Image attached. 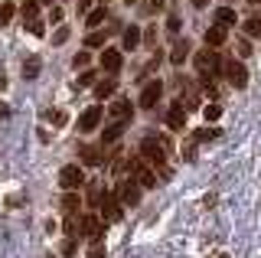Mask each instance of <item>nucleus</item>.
Here are the masks:
<instances>
[{
  "instance_id": "1",
  "label": "nucleus",
  "mask_w": 261,
  "mask_h": 258,
  "mask_svg": "<svg viewBox=\"0 0 261 258\" xmlns=\"http://www.w3.org/2000/svg\"><path fill=\"white\" fill-rule=\"evenodd\" d=\"M144 160V164H150V167H163V160H167V141L163 138H144L141 141V154H137Z\"/></svg>"
},
{
  "instance_id": "2",
  "label": "nucleus",
  "mask_w": 261,
  "mask_h": 258,
  "mask_svg": "<svg viewBox=\"0 0 261 258\" xmlns=\"http://www.w3.org/2000/svg\"><path fill=\"white\" fill-rule=\"evenodd\" d=\"M82 183H85V170H82L79 164H65L62 170H59V187L65 193H75Z\"/></svg>"
},
{
  "instance_id": "3",
  "label": "nucleus",
  "mask_w": 261,
  "mask_h": 258,
  "mask_svg": "<svg viewBox=\"0 0 261 258\" xmlns=\"http://www.w3.org/2000/svg\"><path fill=\"white\" fill-rule=\"evenodd\" d=\"M114 196L121 199V206H137L141 203V183L137 180H121L118 190H114Z\"/></svg>"
},
{
  "instance_id": "4",
  "label": "nucleus",
  "mask_w": 261,
  "mask_h": 258,
  "mask_svg": "<svg viewBox=\"0 0 261 258\" xmlns=\"http://www.w3.org/2000/svg\"><path fill=\"white\" fill-rule=\"evenodd\" d=\"M105 236V222L101 216H82V239H88L92 245H98Z\"/></svg>"
},
{
  "instance_id": "5",
  "label": "nucleus",
  "mask_w": 261,
  "mask_h": 258,
  "mask_svg": "<svg viewBox=\"0 0 261 258\" xmlns=\"http://www.w3.org/2000/svg\"><path fill=\"white\" fill-rule=\"evenodd\" d=\"M225 79H228L232 88H245L248 85V69H245L239 59H225Z\"/></svg>"
},
{
  "instance_id": "6",
  "label": "nucleus",
  "mask_w": 261,
  "mask_h": 258,
  "mask_svg": "<svg viewBox=\"0 0 261 258\" xmlns=\"http://www.w3.org/2000/svg\"><path fill=\"white\" fill-rule=\"evenodd\" d=\"M98 213H101V222H118L121 216H124V206H121V199L114 196V193H108L105 203L98 206Z\"/></svg>"
},
{
  "instance_id": "7",
  "label": "nucleus",
  "mask_w": 261,
  "mask_h": 258,
  "mask_svg": "<svg viewBox=\"0 0 261 258\" xmlns=\"http://www.w3.org/2000/svg\"><path fill=\"white\" fill-rule=\"evenodd\" d=\"M101 115H105L101 105H92V108H85V111L79 115V131H82V134H92L95 127L101 124Z\"/></svg>"
},
{
  "instance_id": "8",
  "label": "nucleus",
  "mask_w": 261,
  "mask_h": 258,
  "mask_svg": "<svg viewBox=\"0 0 261 258\" xmlns=\"http://www.w3.org/2000/svg\"><path fill=\"white\" fill-rule=\"evenodd\" d=\"M160 95H163V82H160V79L147 82V85H144V92H141V108L153 111V108H157V101H160Z\"/></svg>"
},
{
  "instance_id": "9",
  "label": "nucleus",
  "mask_w": 261,
  "mask_h": 258,
  "mask_svg": "<svg viewBox=\"0 0 261 258\" xmlns=\"http://www.w3.org/2000/svg\"><path fill=\"white\" fill-rule=\"evenodd\" d=\"M108 118L111 121H124V124H127V121L134 118V105H130L127 98H114L108 105Z\"/></svg>"
},
{
  "instance_id": "10",
  "label": "nucleus",
  "mask_w": 261,
  "mask_h": 258,
  "mask_svg": "<svg viewBox=\"0 0 261 258\" xmlns=\"http://www.w3.org/2000/svg\"><path fill=\"white\" fill-rule=\"evenodd\" d=\"M167 127H170V131H183V127H186V108H183V101H173V105H170Z\"/></svg>"
},
{
  "instance_id": "11",
  "label": "nucleus",
  "mask_w": 261,
  "mask_h": 258,
  "mask_svg": "<svg viewBox=\"0 0 261 258\" xmlns=\"http://www.w3.org/2000/svg\"><path fill=\"white\" fill-rule=\"evenodd\" d=\"M190 46H193L190 39H176V43H173V53H170V66H176V69L183 66V62L190 59Z\"/></svg>"
},
{
  "instance_id": "12",
  "label": "nucleus",
  "mask_w": 261,
  "mask_h": 258,
  "mask_svg": "<svg viewBox=\"0 0 261 258\" xmlns=\"http://www.w3.org/2000/svg\"><path fill=\"white\" fill-rule=\"evenodd\" d=\"M105 196H108V190H105V180H92V183H88V199H85L88 206H101Z\"/></svg>"
},
{
  "instance_id": "13",
  "label": "nucleus",
  "mask_w": 261,
  "mask_h": 258,
  "mask_svg": "<svg viewBox=\"0 0 261 258\" xmlns=\"http://www.w3.org/2000/svg\"><path fill=\"white\" fill-rule=\"evenodd\" d=\"M121 62H124V56L118 49H105L101 53V69L105 72H121Z\"/></svg>"
},
{
  "instance_id": "14",
  "label": "nucleus",
  "mask_w": 261,
  "mask_h": 258,
  "mask_svg": "<svg viewBox=\"0 0 261 258\" xmlns=\"http://www.w3.org/2000/svg\"><path fill=\"white\" fill-rule=\"evenodd\" d=\"M114 30H121L118 23H111L108 30H92V33L85 36V46H92V49H95V46H105V43H108V33H114Z\"/></svg>"
},
{
  "instance_id": "15",
  "label": "nucleus",
  "mask_w": 261,
  "mask_h": 258,
  "mask_svg": "<svg viewBox=\"0 0 261 258\" xmlns=\"http://www.w3.org/2000/svg\"><path fill=\"white\" fill-rule=\"evenodd\" d=\"M124 121H114V124H108V127H105V131H101V147H108V144H114V141H118L121 138V134H124Z\"/></svg>"
},
{
  "instance_id": "16",
  "label": "nucleus",
  "mask_w": 261,
  "mask_h": 258,
  "mask_svg": "<svg viewBox=\"0 0 261 258\" xmlns=\"http://www.w3.org/2000/svg\"><path fill=\"white\" fill-rule=\"evenodd\" d=\"M202 39H206V49H219V46H225V30L222 27H209Z\"/></svg>"
},
{
  "instance_id": "17",
  "label": "nucleus",
  "mask_w": 261,
  "mask_h": 258,
  "mask_svg": "<svg viewBox=\"0 0 261 258\" xmlns=\"http://www.w3.org/2000/svg\"><path fill=\"white\" fill-rule=\"evenodd\" d=\"M235 20H239V17H235L232 7H219V10H216V27L228 30V27H235Z\"/></svg>"
},
{
  "instance_id": "18",
  "label": "nucleus",
  "mask_w": 261,
  "mask_h": 258,
  "mask_svg": "<svg viewBox=\"0 0 261 258\" xmlns=\"http://www.w3.org/2000/svg\"><path fill=\"white\" fill-rule=\"evenodd\" d=\"M121 36H124V49H137V46L144 43V33H141L137 27H127V30H124Z\"/></svg>"
},
{
  "instance_id": "19",
  "label": "nucleus",
  "mask_w": 261,
  "mask_h": 258,
  "mask_svg": "<svg viewBox=\"0 0 261 258\" xmlns=\"http://www.w3.org/2000/svg\"><path fill=\"white\" fill-rule=\"evenodd\" d=\"M114 88H118L114 75H111V79H101V82L95 85V98H111V95H114Z\"/></svg>"
},
{
  "instance_id": "20",
  "label": "nucleus",
  "mask_w": 261,
  "mask_h": 258,
  "mask_svg": "<svg viewBox=\"0 0 261 258\" xmlns=\"http://www.w3.org/2000/svg\"><path fill=\"white\" fill-rule=\"evenodd\" d=\"M20 13H23V23H30V20H39V0H23Z\"/></svg>"
},
{
  "instance_id": "21",
  "label": "nucleus",
  "mask_w": 261,
  "mask_h": 258,
  "mask_svg": "<svg viewBox=\"0 0 261 258\" xmlns=\"http://www.w3.org/2000/svg\"><path fill=\"white\" fill-rule=\"evenodd\" d=\"M39 56H27V62H23V79H36L39 75Z\"/></svg>"
},
{
  "instance_id": "22",
  "label": "nucleus",
  "mask_w": 261,
  "mask_h": 258,
  "mask_svg": "<svg viewBox=\"0 0 261 258\" xmlns=\"http://www.w3.org/2000/svg\"><path fill=\"white\" fill-rule=\"evenodd\" d=\"M105 20H108V7L101 4V7H98V10H92V13H88V20H85V23H88V27H92V30H98V27H101Z\"/></svg>"
},
{
  "instance_id": "23",
  "label": "nucleus",
  "mask_w": 261,
  "mask_h": 258,
  "mask_svg": "<svg viewBox=\"0 0 261 258\" xmlns=\"http://www.w3.org/2000/svg\"><path fill=\"white\" fill-rule=\"evenodd\" d=\"M82 150V164H88V167H95V164H101V154H98V147H79Z\"/></svg>"
},
{
  "instance_id": "24",
  "label": "nucleus",
  "mask_w": 261,
  "mask_h": 258,
  "mask_svg": "<svg viewBox=\"0 0 261 258\" xmlns=\"http://www.w3.org/2000/svg\"><path fill=\"white\" fill-rule=\"evenodd\" d=\"M245 33H248V36H261V10L251 13V17L245 20Z\"/></svg>"
},
{
  "instance_id": "25",
  "label": "nucleus",
  "mask_w": 261,
  "mask_h": 258,
  "mask_svg": "<svg viewBox=\"0 0 261 258\" xmlns=\"http://www.w3.org/2000/svg\"><path fill=\"white\" fill-rule=\"evenodd\" d=\"M62 213L65 216L79 213V193H65V196H62Z\"/></svg>"
},
{
  "instance_id": "26",
  "label": "nucleus",
  "mask_w": 261,
  "mask_h": 258,
  "mask_svg": "<svg viewBox=\"0 0 261 258\" xmlns=\"http://www.w3.org/2000/svg\"><path fill=\"white\" fill-rule=\"evenodd\" d=\"M202 118H206V121H219V118H222V105H219V101L202 105Z\"/></svg>"
},
{
  "instance_id": "27",
  "label": "nucleus",
  "mask_w": 261,
  "mask_h": 258,
  "mask_svg": "<svg viewBox=\"0 0 261 258\" xmlns=\"http://www.w3.org/2000/svg\"><path fill=\"white\" fill-rule=\"evenodd\" d=\"M13 13H16V7L10 0H4V4H0V27H7V23L13 20Z\"/></svg>"
},
{
  "instance_id": "28",
  "label": "nucleus",
  "mask_w": 261,
  "mask_h": 258,
  "mask_svg": "<svg viewBox=\"0 0 261 258\" xmlns=\"http://www.w3.org/2000/svg\"><path fill=\"white\" fill-rule=\"evenodd\" d=\"M163 4H167V0H144V4H141V13H144V17H150V13H160Z\"/></svg>"
},
{
  "instance_id": "29",
  "label": "nucleus",
  "mask_w": 261,
  "mask_h": 258,
  "mask_svg": "<svg viewBox=\"0 0 261 258\" xmlns=\"http://www.w3.org/2000/svg\"><path fill=\"white\" fill-rule=\"evenodd\" d=\"M75 252H79V239H65V242H62V255L72 258Z\"/></svg>"
},
{
  "instance_id": "30",
  "label": "nucleus",
  "mask_w": 261,
  "mask_h": 258,
  "mask_svg": "<svg viewBox=\"0 0 261 258\" xmlns=\"http://www.w3.org/2000/svg\"><path fill=\"white\" fill-rule=\"evenodd\" d=\"M27 30H30V33H33V36H43V33H46V27H43V20H30V23H27Z\"/></svg>"
},
{
  "instance_id": "31",
  "label": "nucleus",
  "mask_w": 261,
  "mask_h": 258,
  "mask_svg": "<svg viewBox=\"0 0 261 258\" xmlns=\"http://www.w3.org/2000/svg\"><path fill=\"white\" fill-rule=\"evenodd\" d=\"M235 53H239V56H251V43H248V39H235Z\"/></svg>"
},
{
  "instance_id": "32",
  "label": "nucleus",
  "mask_w": 261,
  "mask_h": 258,
  "mask_svg": "<svg viewBox=\"0 0 261 258\" xmlns=\"http://www.w3.org/2000/svg\"><path fill=\"white\" fill-rule=\"evenodd\" d=\"M65 39H69V27H59V30H56V36H53V46H62Z\"/></svg>"
},
{
  "instance_id": "33",
  "label": "nucleus",
  "mask_w": 261,
  "mask_h": 258,
  "mask_svg": "<svg viewBox=\"0 0 261 258\" xmlns=\"http://www.w3.org/2000/svg\"><path fill=\"white\" fill-rule=\"evenodd\" d=\"M219 138V131H212V127H202V131H196V141H212Z\"/></svg>"
},
{
  "instance_id": "34",
  "label": "nucleus",
  "mask_w": 261,
  "mask_h": 258,
  "mask_svg": "<svg viewBox=\"0 0 261 258\" xmlns=\"http://www.w3.org/2000/svg\"><path fill=\"white\" fill-rule=\"evenodd\" d=\"M88 59H92L88 53H75V59H72V66H75V69H85V66H88Z\"/></svg>"
},
{
  "instance_id": "35",
  "label": "nucleus",
  "mask_w": 261,
  "mask_h": 258,
  "mask_svg": "<svg viewBox=\"0 0 261 258\" xmlns=\"http://www.w3.org/2000/svg\"><path fill=\"white\" fill-rule=\"evenodd\" d=\"M49 121H56L53 127H62V124H65V111H59V108H56V111H49Z\"/></svg>"
},
{
  "instance_id": "36",
  "label": "nucleus",
  "mask_w": 261,
  "mask_h": 258,
  "mask_svg": "<svg viewBox=\"0 0 261 258\" xmlns=\"http://www.w3.org/2000/svg\"><path fill=\"white\" fill-rule=\"evenodd\" d=\"M167 33L170 36H179V17H170L167 20Z\"/></svg>"
},
{
  "instance_id": "37",
  "label": "nucleus",
  "mask_w": 261,
  "mask_h": 258,
  "mask_svg": "<svg viewBox=\"0 0 261 258\" xmlns=\"http://www.w3.org/2000/svg\"><path fill=\"white\" fill-rule=\"evenodd\" d=\"M144 43H147V46L157 43V27H147V30H144Z\"/></svg>"
},
{
  "instance_id": "38",
  "label": "nucleus",
  "mask_w": 261,
  "mask_h": 258,
  "mask_svg": "<svg viewBox=\"0 0 261 258\" xmlns=\"http://www.w3.org/2000/svg\"><path fill=\"white\" fill-rule=\"evenodd\" d=\"M95 82V72H82V75H79V88L82 85H92Z\"/></svg>"
},
{
  "instance_id": "39",
  "label": "nucleus",
  "mask_w": 261,
  "mask_h": 258,
  "mask_svg": "<svg viewBox=\"0 0 261 258\" xmlns=\"http://www.w3.org/2000/svg\"><path fill=\"white\" fill-rule=\"evenodd\" d=\"M88 258H105V245L98 242V245H92V252H88Z\"/></svg>"
},
{
  "instance_id": "40",
  "label": "nucleus",
  "mask_w": 261,
  "mask_h": 258,
  "mask_svg": "<svg viewBox=\"0 0 261 258\" xmlns=\"http://www.w3.org/2000/svg\"><path fill=\"white\" fill-rule=\"evenodd\" d=\"M49 20H53V23H59V20H62V10H59V7H53V13H49Z\"/></svg>"
},
{
  "instance_id": "41",
  "label": "nucleus",
  "mask_w": 261,
  "mask_h": 258,
  "mask_svg": "<svg viewBox=\"0 0 261 258\" xmlns=\"http://www.w3.org/2000/svg\"><path fill=\"white\" fill-rule=\"evenodd\" d=\"M88 4H92V0H79V13H85V10H88Z\"/></svg>"
},
{
  "instance_id": "42",
  "label": "nucleus",
  "mask_w": 261,
  "mask_h": 258,
  "mask_svg": "<svg viewBox=\"0 0 261 258\" xmlns=\"http://www.w3.org/2000/svg\"><path fill=\"white\" fill-rule=\"evenodd\" d=\"M193 7H196V10H202V7H209V0H193Z\"/></svg>"
},
{
  "instance_id": "43",
  "label": "nucleus",
  "mask_w": 261,
  "mask_h": 258,
  "mask_svg": "<svg viewBox=\"0 0 261 258\" xmlns=\"http://www.w3.org/2000/svg\"><path fill=\"white\" fill-rule=\"evenodd\" d=\"M248 4H251V7H261V0H248Z\"/></svg>"
},
{
  "instance_id": "44",
  "label": "nucleus",
  "mask_w": 261,
  "mask_h": 258,
  "mask_svg": "<svg viewBox=\"0 0 261 258\" xmlns=\"http://www.w3.org/2000/svg\"><path fill=\"white\" fill-rule=\"evenodd\" d=\"M124 4H127V7H130V4H137V0H124Z\"/></svg>"
},
{
  "instance_id": "45",
  "label": "nucleus",
  "mask_w": 261,
  "mask_h": 258,
  "mask_svg": "<svg viewBox=\"0 0 261 258\" xmlns=\"http://www.w3.org/2000/svg\"><path fill=\"white\" fill-rule=\"evenodd\" d=\"M39 4H53V0H39Z\"/></svg>"
},
{
  "instance_id": "46",
  "label": "nucleus",
  "mask_w": 261,
  "mask_h": 258,
  "mask_svg": "<svg viewBox=\"0 0 261 258\" xmlns=\"http://www.w3.org/2000/svg\"><path fill=\"white\" fill-rule=\"evenodd\" d=\"M219 258H228V255H219Z\"/></svg>"
},
{
  "instance_id": "47",
  "label": "nucleus",
  "mask_w": 261,
  "mask_h": 258,
  "mask_svg": "<svg viewBox=\"0 0 261 258\" xmlns=\"http://www.w3.org/2000/svg\"><path fill=\"white\" fill-rule=\"evenodd\" d=\"M105 7H108V0H105Z\"/></svg>"
},
{
  "instance_id": "48",
  "label": "nucleus",
  "mask_w": 261,
  "mask_h": 258,
  "mask_svg": "<svg viewBox=\"0 0 261 258\" xmlns=\"http://www.w3.org/2000/svg\"><path fill=\"white\" fill-rule=\"evenodd\" d=\"M225 4H232V0H225Z\"/></svg>"
}]
</instances>
